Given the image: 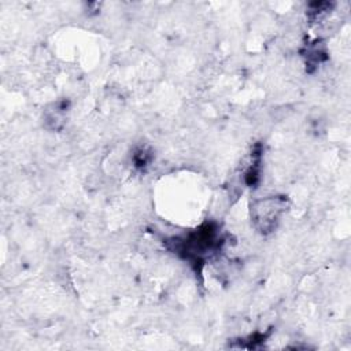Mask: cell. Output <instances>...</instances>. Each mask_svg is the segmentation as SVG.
<instances>
[{
    "label": "cell",
    "mask_w": 351,
    "mask_h": 351,
    "mask_svg": "<svg viewBox=\"0 0 351 351\" xmlns=\"http://www.w3.org/2000/svg\"><path fill=\"white\" fill-rule=\"evenodd\" d=\"M284 208L285 200L282 197H266L256 200L251 208L252 221L262 233L271 232L276 228Z\"/></svg>",
    "instance_id": "obj_2"
},
{
    "label": "cell",
    "mask_w": 351,
    "mask_h": 351,
    "mask_svg": "<svg viewBox=\"0 0 351 351\" xmlns=\"http://www.w3.org/2000/svg\"><path fill=\"white\" fill-rule=\"evenodd\" d=\"M173 243L176 244V251L185 258L200 259L215 251L221 245L222 239L218 236V229L213 223H206L188 236L176 239Z\"/></svg>",
    "instance_id": "obj_1"
}]
</instances>
